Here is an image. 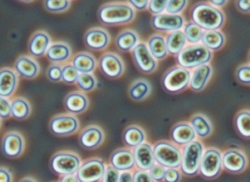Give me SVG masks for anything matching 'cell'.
<instances>
[{"instance_id":"54","label":"cell","mask_w":250,"mask_h":182,"mask_svg":"<svg viewBox=\"0 0 250 182\" xmlns=\"http://www.w3.org/2000/svg\"><path fill=\"white\" fill-rule=\"evenodd\" d=\"M59 182H80V180L76 175H66L60 177Z\"/></svg>"},{"instance_id":"42","label":"cell","mask_w":250,"mask_h":182,"mask_svg":"<svg viewBox=\"0 0 250 182\" xmlns=\"http://www.w3.org/2000/svg\"><path fill=\"white\" fill-rule=\"evenodd\" d=\"M236 80L241 85L250 86V64H241L235 72Z\"/></svg>"},{"instance_id":"33","label":"cell","mask_w":250,"mask_h":182,"mask_svg":"<svg viewBox=\"0 0 250 182\" xmlns=\"http://www.w3.org/2000/svg\"><path fill=\"white\" fill-rule=\"evenodd\" d=\"M116 46L120 52H132L139 43V36L133 30H125L120 32L115 40Z\"/></svg>"},{"instance_id":"43","label":"cell","mask_w":250,"mask_h":182,"mask_svg":"<svg viewBox=\"0 0 250 182\" xmlns=\"http://www.w3.org/2000/svg\"><path fill=\"white\" fill-rule=\"evenodd\" d=\"M188 0H170L166 12L171 15H181L185 10Z\"/></svg>"},{"instance_id":"22","label":"cell","mask_w":250,"mask_h":182,"mask_svg":"<svg viewBox=\"0 0 250 182\" xmlns=\"http://www.w3.org/2000/svg\"><path fill=\"white\" fill-rule=\"evenodd\" d=\"M214 73L212 65L205 64L202 66L193 69L191 73V82H189V89L194 92H201L209 84Z\"/></svg>"},{"instance_id":"25","label":"cell","mask_w":250,"mask_h":182,"mask_svg":"<svg viewBox=\"0 0 250 182\" xmlns=\"http://www.w3.org/2000/svg\"><path fill=\"white\" fill-rule=\"evenodd\" d=\"M51 45L52 44H51V37L49 34L44 31H38L30 38L28 49L32 56L41 57V56L46 55V52Z\"/></svg>"},{"instance_id":"17","label":"cell","mask_w":250,"mask_h":182,"mask_svg":"<svg viewBox=\"0 0 250 182\" xmlns=\"http://www.w3.org/2000/svg\"><path fill=\"white\" fill-rule=\"evenodd\" d=\"M109 164L119 171L133 170L136 168L133 149L129 147H122L114 150L109 156Z\"/></svg>"},{"instance_id":"51","label":"cell","mask_w":250,"mask_h":182,"mask_svg":"<svg viewBox=\"0 0 250 182\" xmlns=\"http://www.w3.org/2000/svg\"><path fill=\"white\" fill-rule=\"evenodd\" d=\"M237 10L243 14H250V0H236Z\"/></svg>"},{"instance_id":"46","label":"cell","mask_w":250,"mask_h":182,"mask_svg":"<svg viewBox=\"0 0 250 182\" xmlns=\"http://www.w3.org/2000/svg\"><path fill=\"white\" fill-rule=\"evenodd\" d=\"M182 175L181 168H167L163 182H181Z\"/></svg>"},{"instance_id":"16","label":"cell","mask_w":250,"mask_h":182,"mask_svg":"<svg viewBox=\"0 0 250 182\" xmlns=\"http://www.w3.org/2000/svg\"><path fill=\"white\" fill-rule=\"evenodd\" d=\"M104 141L105 133L98 125H88L79 134V144L84 149H96Z\"/></svg>"},{"instance_id":"52","label":"cell","mask_w":250,"mask_h":182,"mask_svg":"<svg viewBox=\"0 0 250 182\" xmlns=\"http://www.w3.org/2000/svg\"><path fill=\"white\" fill-rule=\"evenodd\" d=\"M14 181V176L11 171L6 167L0 168V182H12Z\"/></svg>"},{"instance_id":"13","label":"cell","mask_w":250,"mask_h":182,"mask_svg":"<svg viewBox=\"0 0 250 182\" xmlns=\"http://www.w3.org/2000/svg\"><path fill=\"white\" fill-rule=\"evenodd\" d=\"M25 141L21 133L17 131H9L3 134L1 140L2 155L7 158H19L24 153Z\"/></svg>"},{"instance_id":"24","label":"cell","mask_w":250,"mask_h":182,"mask_svg":"<svg viewBox=\"0 0 250 182\" xmlns=\"http://www.w3.org/2000/svg\"><path fill=\"white\" fill-rule=\"evenodd\" d=\"M15 69L23 79H34L40 73V65L31 56L21 55L15 62Z\"/></svg>"},{"instance_id":"55","label":"cell","mask_w":250,"mask_h":182,"mask_svg":"<svg viewBox=\"0 0 250 182\" xmlns=\"http://www.w3.org/2000/svg\"><path fill=\"white\" fill-rule=\"evenodd\" d=\"M228 0H208L209 3H212L213 6L217 7V8H223L224 6H226Z\"/></svg>"},{"instance_id":"35","label":"cell","mask_w":250,"mask_h":182,"mask_svg":"<svg viewBox=\"0 0 250 182\" xmlns=\"http://www.w3.org/2000/svg\"><path fill=\"white\" fill-rule=\"evenodd\" d=\"M12 106V118L16 120L23 121L30 118L32 113V107L28 99L23 97H15L11 99Z\"/></svg>"},{"instance_id":"53","label":"cell","mask_w":250,"mask_h":182,"mask_svg":"<svg viewBox=\"0 0 250 182\" xmlns=\"http://www.w3.org/2000/svg\"><path fill=\"white\" fill-rule=\"evenodd\" d=\"M119 182H133V171H120Z\"/></svg>"},{"instance_id":"1","label":"cell","mask_w":250,"mask_h":182,"mask_svg":"<svg viewBox=\"0 0 250 182\" xmlns=\"http://www.w3.org/2000/svg\"><path fill=\"white\" fill-rule=\"evenodd\" d=\"M191 20L208 31V30H221L225 23L226 17L221 8L215 7L209 2L201 1L193 6Z\"/></svg>"},{"instance_id":"7","label":"cell","mask_w":250,"mask_h":182,"mask_svg":"<svg viewBox=\"0 0 250 182\" xmlns=\"http://www.w3.org/2000/svg\"><path fill=\"white\" fill-rule=\"evenodd\" d=\"M192 71L180 65L171 67L163 73L162 86L167 92L181 93L189 88Z\"/></svg>"},{"instance_id":"41","label":"cell","mask_w":250,"mask_h":182,"mask_svg":"<svg viewBox=\"0 0 250 182\" xmlns=\"http://www.w3.org/2000/svg\"><path fill=\"white\" fill-rule=\"evenodd\" d=\"M46 78L51 82L58 84V82L63 81V66L61 64H51L49 67L46 68L45 72Z\"/></svg>"},{"instance_id":"2","label":"cell","mask_w":250,"mask_h":182,"mask_svg":"<svg viewBox=\"0 0 250 182\" xmlns=\"http://www.w3.org/2000/svg\"><path fill=\"white\" fill-rule=\"evenodd\" d=\"M99 22L106 25L130 23L136 17V10L128 2H108L97 11Z\"/></svg>"},{"instance_id":"21","label":"cell","mask_w":250,"mask_h":182,"mask_svg":"<svg viewBox=\"0 0 250 182\" xmlns=\"http://www.w3.org/2000/svg\"><path fill=\"white\" fill-rule=\"evenodd\" d=\"M133 154H135L136 167L140 170L149 171L157 164L153 145L148 142H145L144 144L133 148Z\"/></svg>"},{"instance_id":"32","label":"cell","mask_w":250,"mask_h":182,"mask_svg":"<svg viewBox=\"0 0 250 182\" xmlns=\"http://www.w3.org/2000/svg\"><path fill=\"white\" fill-rule=\"evenodd\" d=\"M72 64L81 73H93L97 68V60L92 54L82 52L72 59Z\"/></svg>"},{"instance_id":"38","label":"cell","mask_w":250,"mask_h":182,"mask_svg":"<svg viewBox=\"0 0 250 182\" xmlns=\"http://www.w3.org/2000/svg\"><path fill=\"white\" fill-rule=\"evenodd\" d=\"M76 87L82 92H92L97 87V78L94 73H80Z\"/></svg>"},{"instance_id":"31","label":"cell","mask_w":250,"mask_h":182,"mask_svg":"<svg viewBox=\"0 0 250 182\" xmlns=\"http://www.w3.org/2000/svg\"><path fill=\"white\" fill-rule=\"evenodd\" d=\"M167 52H169V54L176 57V56H178L181 52L188 46V40L183 32V30L170 32L167 34Z\"/></svg>"},{"instance_id":"36","label":"cell","mask_w":250,"mask_h":182,"mask_svg":"<svg viewBox=\"0 0 250 182\" xmlns=\"http://www.w3.org/2000/svg\"><path fill=\"white\" fill-rule=\"evenodd\" d=\"M234 125L237 133L246 140H250V110L244 109L236 113Z\"/></svg>"},{"instance_id":"47","label":"cell","mask_w":250,"mask_h":182,"mask_svg":"<svg viewBox=\"0 0 250 182\" xmlns=\"http://www.w3.org/2000/svg\"><path fill=\"white\" fill-rule=\"evenodd\" d=\"M166 170H167V168L165 166H162V164L157 163L151 169H150L149 173H150V176H151L157 182H163L165 181Z\"/></svg>"},{"instance_id":"45","label":"cell","mask_w":250,"mask_h":182,"mask_svg":"<svg viewBox=\"0 0 250 182\" xmlns=\"http://www.w3.org/2000/svg\"><path fill=\"white\" fill-rule=\"evenodd\" d=\"M0 115H1V122L12 116V106L10 99L0 97Z\"/></svg>"},{"instance_id":"8","label":"cell","mask_w":250,"mask_h":182,"mask_svg":"<svg viewBox=\"0 0 250 182\" xmlns=\"http://www.w3.org/2000/svg\"><path fill=\"white\" fill-rule=\"evenodd\" d=\"M223 170V151L216 147H208L201 162L200 175L208 180H215Z\"/></svg>"},{"instance_id":"44","label":"cell","mask_w":250,"mask_h":182,"mask_svg":"<svg viewBox=\"0 0 250 182\" xmlns=\"http://www.w3.org/2000/svg\"><path fill=\"white\" fill-rule=\"evenodd\" d=\"M169 1L170 0H150L148 9L153 16L163 14V12H166L167 10Z\"/></svg>"},{"instance_id":"5","label":"cell","mask_w":250,"mask_h":182,"mask_svg":"<svg viewBox=\"0 0 250 182\" xmlns=\"http://www.w3.org/2000/svg\"><path fill=\"white\" fill-rule=\"evenodd\" d=\"M154 156L158 164L166 168H181L182 147L172 141H158L153 144Z\"/></svg>"},{"instance_id":"27","label":"cell","mask_w":250,"mask_h":182,"mask_svg":"<svg viewBox=\"0 0 250 182\" xmlns=\"http://www.w3.org/2000/svg\"><path fill=\"white\" fill-rule=\"evenodd\" d=\"M122 140L125 145L133 149L146 142V134L139 125H129L124 129Z\"/></svg>"},{"instance_id":"10","label":"cell","mask_w":250,"mask_h":182,"mask_svg":"<svg viewBox=\"0 0 250 182\" xmlns=\"http://www.w3.org/2000/svg\"><path fill=\"white\" fill-rule=\"evenodd\" d=\"M49 129L55 136H71L79 132L80 121L76 115L67 112L58 114L50 120Z\"/></svg>"},{"instance_id":"4","label":"cell","mask_w":250,"mask_h":182,"mask_svg":"<svg viewBox=\"0 0 250 182\" xmlns=\"http://www.w3.org/2000/svg\"><path fill=\"white\" fill-rule=\"evenodd\" d=\"M213 58V52L202 44H188L176 56V63L189 71H193L202 65L209 64Z\"/></svg>"},{"instance_id":"12","label":"cell","mask_w":250,"mask_h":182,"mask_svg":"<svg viewBox=\"0 0 250 182\" xmlns=\"http://www.w3.org/2000/svg\"><path fill=\"white\" fill-rule=\"evenodd\" d=\"M223 166L224 170L239 175L248 167V157L244 150L238 148H229L223 151Z\"/></svg>"},{"instance_id":"39","label":"cell","mask_w":250,"mask_h":182,"mask_svg":"<svg viewBox=\"0 0 250 182\" xmlns=\"http://www.w3.org/2000/svg\"><path fill=\"white\" fill-rule=\"evenodd\" d=\"M45 9L52 14H61L66 11L71 6V0H44Z\"/></svg>"},{"instance_id":"40","label":"cell","mask_w":250,"mask_h":182,"mask_svg":"<svg viewBox=\"0 0 250 182\" xmlns=\"http://www.w3.org/2000/svg\"><path fill=\"white\" fill-rule=\"evenodd\" d=\"M80 72L75 68L74 65L65 64L63 65V81L66 85H76V81L79 79Z\"/></svg>"},{"instance_id":"26","label":"cell","mask_w":250,"mask_h":182,"mask_svg":"<svg viewBox=\"0 0 250 182\" xmlns=\"http://www.w3.org/2000/svg\"><path fill=\"white\" fill-rule=\"evenodd\" d=\"M189 123L195 131L198 140H204V138H208L213 134L214 127L212 124V121L209 120L208 115L203 113H195L191 116L188 121Z\"/></svg>"},{"instance_id":"19","label":"cell","mask_w":250,"mask_h":182,"mask_svg":"<svg viewBox=\"0 0 250 182\" xmlns=\"http://www.w3.org/2000/svg\"><path fill=\"white\" fill-rule=\"evenodd\" d=\"M19 86V75L16 69L2 67L0 71V97L10 99L14 97Z\"/></svg>"},{"instance_id":"37","label":"cell","mask_w":250,"mask_h":182,"mask_svg":"<svg viewBox=\"0 0 250 182\" xmlns=\"http://www.w3.org/2000/svg\"><path fill=\"white\" fill-rule=\"evenodd\" d=\"M183 32L187 36L188 44H200V43H202L205 30L195 22H193V21H189L183 28Z\"/></svg>"},{"instance_id":"3","label":"cell","mask_w":250,"mask_h":182,"mask_svg":"<svg viewBox=\"0 0 250 182\" xmlns=\"http://www.w3.org/2000/svg\"><path fill=\"white\" fill-rule=\"evenodd\" d=\"M206 147L202 140H195L182 147V164L181 171L187 177L200 175V166Z\"/></svg>"},{"instance_id":"48","label":"cell","mask_w":250,"mask_h":182,"mask_svg":"<svg viewBox=\"0 0 250 182\" xmlns=\"http://www.w3.org/2000/svg\"><path fill=\"white\" fill-rule=\"evenodd\" d=\"M120 171L114 168L113 166L108 164V167L106 169V172L101 182H119Z\"/></svg>"},{"instance_id":"14","label":"cell","mask_w":250,"mask_h":182,"mask_svg":"<svg viewBox=\"0 0 250 182\" xmlns=\"http://www.w3.org/2000/svg\"><path fill=\"white\" fill-rule=\"evenodd\" d=\"M99 68L110 79H118L125 73V64L122 57L113 52L104 53L99 58Z\"/></svg>"},{"instance_id":"56","label":"cell","mask_w":250,"mask_h":182,"mask_svg":"<svg viewBox=\"0 0 250 182\" xmlns=\"http://www.w3.org/2000/svg\"><path fill=\"white\" fill-rule=\"evenodd\" d=\"M19 182H37V180L31 177H25L23 179H21Z\"/></svg>"},{"instance_id":"18","label":"cell","mask_w":250,"mask_h":182,"mask_svg":"<svg viewBox=\"0 0 250 182\" xmlns=\"http://www.w3.org/2000/svg\"><path fill=\"white\" fill-rule=\"evenodd\" d=\"M64 109L67 113L80 115L85 113L89 107V99L87 94L82 91H71L68 92L63 100Z\"/></svg>"},{"instance_id":"58","label":"cell","mask_w":250,"mask_h":182,"mask_svg":"<svg viewBox=\"0 0 250 182\" xmlns=\"http://www.w3.org/2000/svg\"><path fill=\"white\" fill-rule=\"evenodd\" d=\"M248 60H249V64H250V52H249V54H248Z\"/></svg>"},{"instance_id":"23","label":"cell","mask_w":250,"mask_h":182,"mask_svg":"<svg viewBox=\"0 0 250 182\" xmlns=\"http://www.w3.org/2000/svg\"><path fill=\"white\" fill-rule=\"evenodd\" d=\"M84 43L93 51H104L110 43V36L105 29L93 28L85 33Z\"/></svg>"},{"instance_id":"29","label":"cell","mask_w":250,"mask_h":182,"mask_svg":"<svg viewBox=\"0 0 250 182\" xmlns=\"http://www.w3.org/2000/svg\"><path fill=\"white\" fill-rule=\"evenodd\" d=\"M152 87L146 79H136L131 82L128 89V96L133 101H144L150 96Z\"/></svg>"},{"instance_id":"15","label":"cell","mask_w":250,"mask_h":182,"mask_svg":"<svg viewBox=\"0 0 250 182\" xmlns=\"http://www.w3.org/2000/svg\"><path fill=\"white\" fill-rule=\"evenodd\" d=\"M185 24L187 22H185L182 15H171L167 12L153 16L151 19V25L153 29L169 33L183 30Z\"/></svg>"},{"instance_id":"9","label":"cell","mask_w":250,"mask_h":182,"mask_svg":"<svg viewBox=\"0 0 250 182\" xmlns=\"http://www.w3.org/2000/svg\"><path fill=\"white\" fill-rule=\"evenodd\" d=\"M107 167L108 164L102 158L92 157L82 163L76 176L80 182H101Z\"/></svg>"},{"instance_id":"11","label":"cell","mask_w":250,"mask_h":182,"mask_svg":"<svg viewBox=\"0 0 250 182\" xmlns=\"http://www.w3.org/2000/svg\"><path fill=\"white\" fill-rule=\"evenodd\" d=\"M132 57L138 71L140 73L150 75V73L157 71L158 60L153 57L146 43H138V45L132 51Z\"/></svg>"},{"instance_id":"20","label":"cell","mask_w":250,"mask_h":182,"mask_svg":"<svg viewBox=\"0 0 250 182\" xmlns=\"http://www.w3.org/2000/svg\"><path fill=\"white\" fill-rule=\"evenodd\" d=\"M171 141L176 145L183 147L197 140V135L188 121H182L174 124L170 131Z\"/></svg>"},{"instance_id":"34","label":"cell","mask_w":250,"mask_h":182,"mask_svg":"<svg viewBox=\"0 0 250 182\" xmlns=\"http://www.w3.org/2000/svg\"><path fill=\"white\" fill-rule=\"evenodd\" d=\"M226 43L225 34L219 30H208L204 32L202 44L205 45L212 52L222 50Z\"/></svg>"},{"instance_id":"50","label":"cell","mask_w":250,"mask_h":182,"mask_svg":"<svg viewBox=\"0 0 250 182\" xmlns=\"http://www.w3.org/2000/svg\"><path fill=\"white\" fill-rule=\"evenodd\" d=\"M129 5L137 11H144L149 8L150 0H127Z\"/></svg>"},{"instance_id":"28","label":"cell","mask_w":250,"mask_h":182,"mask_svg":"<svg viewBox=\"0 0 250 182\" xmlns=\"http://www.w3.org/2000/svg\"><path fill=\"white\" fill-rule=\"evenodd\" d=\"M45 56L52 64L67 63L72 56V51L66 43L58 42L49 47Z\"/></svg>"},{"instance_id":"30","label":"cell","mask_w":250,"mask_h":182,"mask_svg":"<svg viewBox=\"0 0 250 182\" xmlns=\"http://www.w3.org/2000/svg\"><path fill=\"white\" fill-rule=\"evenodd\" d=\"M148 47L153 57L157 60H162L165 59L167 55H169V52H167V36H162V34L156 33L149 37L148 42Z\"/></svg>"},{"instance_id":"6","label":"cell","mask_w":250,"mask_h":182,"mask_svg":"<svg viewBox=\"0 0 250 182\" xmlns=\"http://www.w3.org/2000/svg\"><path fill=\"white\" fill-rule=\"evenodd\" d=\"M82 159L74 151L60 150L50 158V168L59 176L76 175L82 164Z\"/></svg>"},{"instance_id":"57","label":"cell","mask_w":250,"mask_h":182,"mask_svg":"<svg viewBox=\"0 0 250 182\" xmlns=\"http://www.w3.org/2000/svg\"><path fill=\"white\" fill-rule=\"evenodd\" d=\"M20 1H22V2H25V3H29V2H32L33 0H20Z\"/></svg>"},{"instance_id":"49","label":"cell","mask_w":250,"mask_h":182,"mask_svg":"<svg viewBox=\"0 0 250 182\" xmlns=\"http://www.w3.org/2000/svg\"><path fill=\"white\" fill-rule=\"evenodd\" d=\"M133 182H157V181L150 176L149 171L137 169V170L133 171Z\"/></svg>"}]
</instances>
